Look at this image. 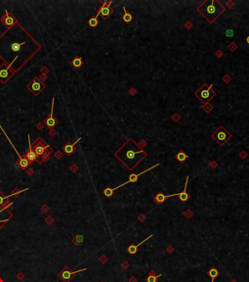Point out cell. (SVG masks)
<instances>
[{"label":"cell","instance_id":"obj_1","mask_svg":"<svg viewBox=\"0 0 249 282\" xmlns=\"http://www.w3.org/2000/svg\"><path fill=\"white\" fill-rule=\"evenodd\" d=\"M147 155V152L142 149L132 138L128 139L114 153V156L130 171H132L144 158H146Z\"/></svg>","mask_w":249,"mask_h":282},{"label":"cell","instance_id":"obj_2","mask_svg":"<svg viewBox=\"0 0 249 282\" xmlns=\"http://www.w3.org/2000/svg\"><path fill=\"white\" fill-rule=\"evenodd\" d=\"M226 8L221 4L218 0H211V1H203L197 7V11L204 17L210 24H213L220 16L223 14Z\"/></svg>","mask_w":249,"mask_h":282},{"label":"cell","instance_id":"obj_3","mask_svg":"<svg viewBox=\"0 0 249 282\" xmlns=\"http://www.w3.org/2000/svg\"><path fill=\"white\" fill-rule=\"evenodd\" d=\"M33 149L34 153L36 154L37 158H38V159H39V157L41 158V162L49 160L51 153L53 152V149L50 147V145L45 143L44 140L41 137H38L36 139V141L33 143Z\"/></svg>","mask_w":249,"mask_h":282},{"label":"cell","instance_id":"obj_4","mask_svg":"<svg viewBox=\"0 0 249 282\" xmlns=\"http://www.w3.org/2000/svg\"><path fill=\"white\" fill-rule=\"evenodd\" d=\"M212 84L207 85L203 84L199 90L195 92V96L203 103H207L211 100V98L215 96V91H212Z\"/></svg>","mask_w":249,"mask_h":282},{"label":"cell","instance_id":"obj_5","mask_svg":"<svg viewBox=\"0 0 249 282\" xmlns=\"http://www.w3.org/2000/svg\"><path fill=\"white\" fill-rule=\"evenodd\" d=\"M212 138L214 139V140H216V142L220 145V146H224V145L227 143V141L232 138V134L230 133L223 125H221V127L212 134Z\"/></svg>","mask_w":249,"mask_h":282},{"label":"cell","instance_id":"obj_6","mask_svg":"<svg viewBox=\"0 0 249 282\" xmlns=\"http://www.w3.org/2000/svg\"><path fill=\"white\" fill-rule=\"evenodd\" d=\"M45 88L44 82L42 81L39 77H34L30 82L28 84V89L33 94L34 96L39 95V93H41V91Z\"/></svg>","mask_w":249,"mask_h":282},{"label":"cell","instance_id":"obj_7","mask_svg":"<svg viewBox=\"0 0 249 282\" xmlns=\"http://www.w3.org/2000/svg\"><path fill=\"white\" fill-rule=\"evenodd\" d=\"M15 72V70L11 69V66L7 65L6 63H3L0 66V81L6 82L8 79H11Z\"/></svg>","mask_w":249,"mask_h":282},{"label":"cell","instance_id":"obj_8","mask_svg":"<svg viewBox=\"0 0 249 282\" xmlns=\"http://www.w3.org/2000/svg\"><path fill=\"white\" fill-rule=\"evenodd\" d=\"M85 270H87V268H82V269H78L76 271H72L69 269L68 267H66L65 269L62 270L61 272L59 273V276H60V278L62 279V280H64L65 282H69L72 278H73V276L75 274L81 272V271H85Z\"/></svg>","mask_w":249,"mask_h":282},{"label":"cell","instance_id":"obj_9","mask_svg":"<svg viewBox=\"0 0 249 282\" xmlns=\"http://www.w3.org/2000/svg\"><path fill=\"white\" fill-rule=\"evenodd\" d=\"M0 130H1L2 131H3V133L5 134V135H6V137H7V139H8V141L10 142V144L12 145V147H13V148H14V150L16 151V153H17V155H18V157H19V160H18L17 164L19 165V166H20V168L22 169V170H26V169L28 168V166H29V161H28V159H26V157H22V156L20 155V153H19V152L17 151V149L15 148V146H14V145H13L12 141H10L9 137H8V135H7L6 133H5V131H4V130H3V127H2L1 125H0Z\"/></svg>","mask_w":249,"mask_h":282},{"label":"cell","instance_id":"obj_10","mask_svg":"<svg viewBox=\"0 0 249 282\" xmlns=\"http://www.w3.org/2000/svg\"><path fill=\"white\" fill-rule=\"evenodd\" d=\"M111 1H104L103 2V5H102L100 11L98 12V14L95 16L96 18H98L99 16L102 15V17H103L104 20H106V19H108L109 16L112 14V12H113V10L111 8Z\"/></svg>","mask_w":249,"mask_h":282},{"label":"cell","instance_id":"obj_11","mask_svg":"<svg viewBox=\"0 0 249 282\" xmlns=\"http://www.w3.org/2000/svg\"><path fill=\"white\" fill-rule=\"evenodd\" d=\"M159 166V164H156V165L152 166L151 168L148 169V170H146V171H142V173H138V174H136V173H131L130 175H129V178H128V181H126V182H125V183H122L121 185H119V186H117V187H116V188H111L112 192H114V190L118 189V188H121L122 186H124V185H126V184H128V183H132V182H136V181L138 180V178H139V177H140V176L142 175V174H144V173H148V171H151L152 169H154V168H155V166Z\"/></svg>","mask_w":249,"mask_h":282},{"label":"cell","instance_id":"obj_12","mask_svg":"<svg viewBox=\"0 0 249 282\" xmlns=\"http://www.w3.org/2000/svg\"><path fill=\"white\" fill-rule=\"evenodd\" d=\"M1 23L3 24L5 26H7L8 29H11L13 26L15 25V24H17V20L9 14V12H8V10H5V15L3 17L1 18Z\"/></svg>","mask_w":249,"mask_h":282},{"label":"cell","instance_id":"obj_13","mask_svg":"<svg viewBox=\"0 0 249 282\" xmlns=\"http://www.w3.org/2000/svg\"><path fill=\"white\" fill-rule=\"evenodd\" d=\"M13 205L12 202H10L7 206H5L3 209L0 210V222H7L10 221V219L13 217L12 212L8 211V208Z\"/></svg>","mask_w":249,"mask_h":282},{"label":"cell","instance_id":"obj_14","mask_svg":"<svg viewBox=\"0 0 249 282\" xmlns=\"http://www.w3.org/2000/svg\"><path fill=\"white\" fill-rule=\"evenodd\" d=\"M54 104H55V98L52 99V107H51V112H50V116L47 120H45L44 123L47 125L49 128L54 127L55 125H58V120L54 118Z\"/></svg>","mask_w":249,"mask_h":282},{"label":"cell","instance_id":"obj_15","mask_svg":"<svg viewBox=\"0 0 249 282\" xmlns=\"http://www.w3.org/2000/svg\"><path fill=\"white\" fill-rule=\"evenodd\" d=\"M28 150L26 152L25 157L29 161V163H30V162H39L38 158H37L36 154L34 153L33 147H31V141H30V137H29V135L28 136Z\"/></svg>","mask_w":249,"mask_h":282},{"label":"cell","instance_id":"obj_16","mask_svg":"<svg viewBox=\"0 0 249 282\" xmlns=\"http://www.w3.org/2000/svg\"><path fill=\"white\" fill-rule=\"evenodd\" d=\"M152 236H154V235H152V234H151V235L149 236V237L145 238L144 240L142 241V242L138 243L137 245H134V244H133V245H130V246H128V248H127V251H128V253H129L130 255H135V254H136V253H137V252H138V248H139V246H141V245H142V244H143V243H145V242H146V241H148L149 238H151V237H152Z\"/></svg>","mask_w":249,"mask_h":282},{"label":"cell","instance_id":"obj_17","mask_svg":"<svg viewBox=\"0 0 249 282\" xmlns=\"http://www.w3.org/2000/svg\"><path fill=\"white\" fill-rule=\"evenodd\" d=\"M188 182H189V176H187L186 178V183H185V187L184 190L180 193H177V196L180 198V200L182 202H187L189 200V193L187 192V186H188Z\"/></svg>","mask_w":249,"mask_h":282},{"label":"cell","instance_id":"obj_18","mask_svg":"<svg viewBox=\"0 0 249 282\" xmlns=\"http://www.w3.org/2000/svg\"><path fill=\"white\" fill-rule=\"evenodd\" d=\"M173 196H177V193H175V194H171V195H165V194H163V193H158V194H156L154 196V201L156 204H161L163 202H165L166 199H168V198H170V197H173Z\"/></svg>","mask_w":249,"mask_h":282},{"label":"cell","instance_id":"obj_19","mask_svg":"<svg viewBox=\"0 0 249 282\" xmlns=\"http://www.w3.org/2000/svg\"><path fill=\"white\" fill-rule=\"evenodd\" d=\"M22 191H23V190H21V191H18V192H14V193H13V194L9 195V196H5V195H3V193H2L1 191H0V210H1V209H3L5 206H7L8 204L10 203V202H6V200L8 199V198L12 197V196H14L15 194L17 195V194H19V193L22 192Z\"/></svg>","mask_w":249,"mask_h":282},{"label":"cell","instance_id":"obj_20","mask_svg":"<svg viewBox=\"0 0 249 282\" xmlns=\"http://www.w3.org/2000/svg\"><path fill=\"white\" fill-rule=\"evenodd\" d=\"M80 140H81V137H79L76 141H74L73 143H71H71H68L66 145H65V147H64V152H65L66 155L72 154V153H73V151H74V146H75V144L78 143Z\"/></svg>","mask_w":249,"mask_h":282},{"label":"cell","instance_id":"obj_21","mask_svg":"<svg viewBox=\"0 0 249 282\" xmlns=\"http://www.w3.org/2000/svg\"><path fill=\"white\" fill-rule=\"evenodd\" d=\"M208 275L211 277V282H214L215 279L219 276V271H218V269H216L215 267H212L208 270Z\"/></svg>","mask_w":249,"mask_h":282},{"label":"cell","instance_id":"obj_22","mask_svg":"<svg viewBox=\"0 0 249 282\" xmlns=\"http://www.w3.org/2000/svg\"><path fill=\"white\" fill-rule=\"evenodd\" d=\"M160 276H161V274L155 275L154 271H151V272H149L148 277H147V282H157V279H158Z\"/></svg>","mask_w":249,"mask_h":282},{"label":"cell","instance_id":"obj_23","mask_svg":"<svg viewBox=\"0 0 249 282\" xmlns=\"http://www.w3.org/2000/svg\"><path fill=\"white\" fill-rule=\"evenodd\" d=\"M123 11H124V15H123V17H122V20L124 21L125 23H130L131 21L133 20L132 15L126 11V8L125 7H123Z\"/></svg>","mask_w":249,"mask_h":282},{"label":"cell","instance_id":"obj_24","mask_svg":"<svg viewBox=\"0 0 249 282\" xmlns=\"http://www.w3.org/2000/svg\"><path fill=\"white\" fill-rule=\"evenodd\" d=\"M71 64H72V66H73L74 68H76V69L80 68V67L82 66V64H83V62H82V58H81V57H76V58H74L73 60L71 61Z\"/></svg>","mask_w":249,"mask_h":282},{"label":"cell","instance_id":"obj_25","mask_svg":"<svg viewBox=\"0 0 249 282\" xmlns=\"http://www.w3.org/2000/svg\"><path fill=\"white\" fill-rule=\"evenodd\" d=\"M26 42H22V43H17V42H13V43L11 44V49L13 52H15V53H19V51L21 50V46L22 45L25 44Z\"/></svg>","mask_w":249,"mask_h":282},{"label":"cell","instance_id":"obj_26","mask_svg":"<svg viewBox=\"0 0 249 282\" xmlns=\"http://www.w3.org/2000/svg\"><path fill=\"white\" fill-rule=\"evenodd\" d=\"M187 158H188V155H187L186 153H184V151H180L177 155H176V159H177L179 162H184V161L187 160Z\"/></svg>","mask_w":249,"mask_h":282},{"label":"cell","instance_id":"obj_27","mask_svg":"<svg viewBox=\"0 0 249 282\" xmlns=\"http://www.w3.org/2000/svg\"><path fill=\"white\" fill-rule=\"evenodd\" d=\"M88 24H89V26H91V28H95V26H98V18H91L90 20H89V22H88Z\"/></svg>","mask_w":249,"mask_h":282},{"label":"cell","instance_id":"obj_28","mask_svg":"<svg viewBox=\"0 0 249 282\" xmlns=\"http://www.w3.org/2000/svg\"><path fill=\"white\" fill-rule=\"evenodd\" d=\"M228 31V36H232V31Z\"/></svg>","mask_w":249,"mask_h":282},{"label":"cell","instance_id":"obj_29","mask_svg":"<svg viewBox=\"0 0 249 282\" xmlns=\"http://www.w3.org/2000/svg\"><path fill=\"white\" fill-rule=\"evenodd\" d=\"M246 42H247V44H249V36L246 37Z\"/></svg>","mask_w":249,"mask_h":282},{"label":"cell","instance_id":"obj_30","mask_svg":"<svg viewBox=\"0 0 249 282\" xmlns=\"http://www.w3.org/2000/svg\"><path fill=\"white\" fill-rule=\"evenodd\" d=\"M0 135H1V133H0Z\"/></svg>","mask_w":249,"mask_h":282}]
</instances>
